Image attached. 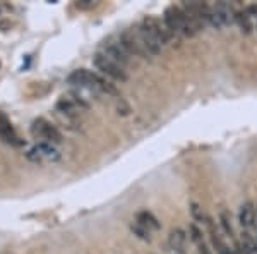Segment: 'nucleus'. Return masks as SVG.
I'll list each match as a JSON object with an SVG mask.
<instances>
[{
  "label": "nucleus",
  "mask_w": 257,
  "mask_h": 254,
  "mask_svg": "<svg viewBox=\"0 0 257 254\" xmlns=\"http://www.w3.org/2000/svg\"><path fill=\"white\" fill-rule=\"evenodd\" d=\"M101 53H103L105 57H108L111 62L118 64L120 67H125V65L130 62V55L122 48L120 43H107V45L103 46V52Z\"/></svg>",
  "instance_id": "obj_6"
},
{
  "label": "nucleus",
  "mask_w": 257,
  "mask_h": 254,
  "mask_svg": "<svg viewBox=\"0 0 257 254\" xmlns=\"http://www.w3.org/2000/svg\"><path fill=\"white\" fill-rule=\"evenodd\" d=\"M139 36H141V42H143L144 48H146L147 55H158V53L161 52V45L156 42V40L153 38V36L149 35L146 30H144L143 26H139Z\"/></svg>",
  "instance_id": "obj_10"
},
{
  "label": "nucleus",
  "mask_w": 257,
  "mask_h": 254,
  "mask_svg": "<svg viewBox=\"0 0 257 254\" xmlns=\"http://www.w3.org/2000/svg\"><path fill=\"white\" fill-rule=\"evenodd\" d=\"M190 213H192V216H194V220L195 222H201V223H208V216H206V213H204V210L201 208V206L197 205V203H192L190 205Z\"/></svg>",
  "instance_id": "obj_14"
},
{
  "label": "nucleus",
  "mask_w": 257,
  "mask_h": 254,
  "mask_svg": "<svg viewBox=\"0 0 257 254\" xmlns=\"http://www.w3.org/2000/svg\"><path fill=\"white\" fill-rule=\"evenodd\" d=\"M189 234H190V239H192L195 244H197V246L202 244V232L199 230L195 225H190V227H189Z\"/></svg>",
  "instance_id": "obj_16"
},
{
  "label": "nucleus",
  "mask_w": 257,
  "mask_h": 254,
  "mask_svg": "<svg viewBox=\"0 0 257 254\" xmlns=\"http://www.w3.org/2000/svg\"><path fill=\"white\" fill-rule=\"evenodd\" d=\"M77 7H81V9H89V7H95V3H93L91 0H81V2H77Z\"/></svg>",
  "instance_id": "obj_18"
},
{
  "label": "nucleus",
  "mask_w": 257,
  "mask_h": 254,
  "mask_svg": "<svg viewBox=\"0 0 257 254\" xmlns=\"http://www.w3.org/2000/svg\"><path fill=\"white\" fill-rule=\"evenodd\" d=\"M187 235L182 228H172L168 235V246L175 251V254H184V248H185Z\"/></svg>",
  "instance_id": "obj_8"
},
{
  "label": "nucleus",
  "mask_w": 257,
  "mask_h": 254,
  "mask_svg": "<svg viewBox=\"0 0 257 254\" xmlns=\"http://www.w3.org/2000/svg\"><path fill=\"white\" fill-rule=\"evenodd\" d=\"M117 110H118V115H129L130 114V107L125 103L124 100H120L117 103Z\"/></svg>",
  "instance_id": "obj_17"
},
{
  "label": "nucleus",
  "mask_w": 257,
  "mask_h": 254,
  "mask_svg": "<svg viewBox=\"0 0 257 254\" xmlns=\"http://www.w3.org/2000/svg\"><path fill=\"white\" fill-rule=\"evenodd\" d=\"M31 132L35 136L41 137V139H46V143H55L59 144L62 141V134L55 129V126H52L50 122H46L45 119H38V121L33 122Z\"/></svg>",
  "instance_id": "obj_5"
},
{
  "label": "nucleus",
  "mask_w": 257,
  "mask_h": 254,
  "mask_svg": "<svg viewBox=\"0 0 257 254\" xmlns=\"http://www.w3.org/2000/svg\"><path fill=\"white\" fill-rule=\"evenodd\" d=\"M57 112L67 115V117H77L79 112H81V108H79L77 105L71 100V98L64 96V98H60V100L57 101Z\"/></svg>",
  "instance_id": "obj_11"
},
{
  "label": "nucleus",
  "mask_w": 257,
  "mask_h": 254,
  "mask_svg": "<svg viewBox=\"0 0 257 254\" xmlns=\"http://www.w3.org/2000/svg\"><path fill=\"white\" fill-rule=\"evenodd\" d=\"M141 26L149 33V35L153 36V38L156 40L161 46L166 45V43H170V40L173 38V35L168 31V28L165 26V23H161L160 19H156V17H153V16L144 17L143 23H141Z\"/></svg>",
  "instance_id": "obj_3"
},
{
  "label": "nucleus",
  "mask_w": 257,
  "mask_h": 254,
  "mask_svg": "<svg viewBox=\"0 0 257 254\" xmlns=\"http://www.w3.org/2000/svg\"><path fill=\"white\" fill-rule=\"evenodd\" d=\"M118 43L122 45V48L129 53V55H137V57H143V59H147V52L144 48L143 42H141V36L139 31H134V30H125L120 35V40Z\"/></svg>",
  "instance_id": "obj_2"
},
{
  "label": "nucleus",
  "mask_w": 257,
  "mask_h": 254,
  "mask_svg": "<svg viewBox=\"0 0 257 254\" xmlns=\"http://www.w3.org/2000/svg\"><path fill=\"white\" fill-rule=\"evenodd\" d=\"M28 160L35 163H43V162H59L60 153L52 143H38L36 146H33L26 153Z\"/></svg>",
  "instance_id": "obj_4"
},
{
  "label": "nucleus",
  "mask_w": 257,
  "mask_h": 254,
  "mask_svg": "<svg viewBox=\"0 0 257 254\" xmlns=\"http://www.w3.org/2000/svg\"><path fill=\"white\" fill-rule=\"evenodd\" d=\"M238 222L244 228H254L256 223V208L252 203H245L240 206V212H238Z\"/></svg>",
  "instance_id": "obj_9"
},
{
  "label": "nucleus",
  "mask_w": 257,
  "mask_h": 254,
  "mask_svg": "<svg viewBox=\"0 0 257 254\" xmlns=\"http://www.w3.org/2000/svg\"><path fill=\"white\" fill-rule=\"evenodd\" d=\"M199 254H211V253H209V249L204 244H201L199 246Z\"/></svg>",
  "instance_id": "obj_19"
},
{
  "label": "nucleus",
  "mask_w": 257,
  "mask_h": 254,
  "mask_svg": "<svg viewBox=\"0 0 257 254\" xmlns=\"http://www.w3.org/2000/svg\"><path fill=\"white\" fill-rule=\"evenodd\" d=\"M220 223H221L223 230H225L228 235H233V227H231V216H230V212H226V210H223V212L220 213Z\"/></svg>",
  "instance_id": "obj_13"
},
{
  "label": "nucleus",
  "mask_w": 257,
  "mask_h": 254,
  "mask_svg": "<svg viewBox=\"0 0 257 254\" xmlns=\"http://www.w3.org/2000/svg\"><path fill=\"white\" fill-rule=\"evenodd\" d=\"M137 223L146 227L147 230H158V228L161 227L160 222H158L149 212H141L139 215H137Z\"/></svg>",
  "instance_id": "obj_12"
},
{
  "label": "nucleus",
  "mask_w": 257,
  "mask_h": 254,
  "mask_svg": "<svg viewBox=\"0 0 257 254\" xmlns=\"http://www.w3.org/2000/svg\"><path fill=\"white\" fill-rule=\"evenodd\" d=\"M93 62H95L98 71L103 72L107 78H111V79H115V81H120V83H124L129 79V76H127V72H125L124 67H120L118 64L111 62V60L108 59V57H105L101 52L93 57Z\"/></svg>",
  "instance_id": "obj_1"
},
{
  "label": "nucleus",
  "mask_w": 257,
  "mask_h": 254,
  "mask_svg": "<svg viewBox=\"0 0 257 254\" xmlns=\"http://www.w3.org/2000/svg\"><path fill=\"white\" fill-rule=\"evenodd\" d=\"M0 137H2L5 143L14 144V146H21V144H23V141H19V137H17L16 132H14L10 122L7 121V117L2 114H0Z\"/></svg>",
  "instance_id": "obj_7"
},
{
  "label": "nucleus",
  "mask_w": 257,
  "mask_h": 254,
  "mask_svg": "<svg viewBox=\"0 0 257 254\" xmlns=\"http://www.w3.org/2000/svg\"><path fill=\"white\" fill-rule=\"evenodd\" d=\"M130 228H132L134 234H136L139 239H143V241H149V239H151V237H149V230H147L146 227H143V225H139L137 222L130 225Z\"/></svg>",
  "instance_id": "obj_15"
}]
</instances>
